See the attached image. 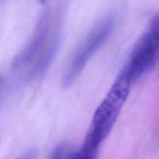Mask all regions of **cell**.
Segmentation results:
<instances>
[{
  "mask_svg": "<svg viewBox=\"0 0 159 159\" xmlns=\"http://www.w3.org/2000/svg\"><path fill=\"white\" fill-rule=\"evenodd\" d=\"M132 83L127 68L124 67L95 111L83 143L99 148L113 129L128 98Z\"/></svg>",
  "mask_w": 159,
  "mask_h": 159,
  "instance_id": "obj_1",
  "label": "cell"
},
{
  "mask_svg": "<svg viewBox=\"0 0 159 159\" xmlns=\"http://www.w3.org/2000/svg\"><path fill=\"white\" fill-rule=\"evenodd\" d=\"M99 149L83 143L81 148L73 154L69 159H97Z\"/></svg>",
  "mask_w": 159,
  "mask_h": 159,
  "instance_id": "obj_6",
  "label": "cell"
},
{
  "mask_svg": "<svg viewBox=\"0 0 159 159\" xmlns=\"http://www.w3.org/2000/svg\"><path fill=\"white\" fill-rule=\"evenodd\" d=\"M158 16L156 15L136 43L128 62L124 66L132 82L142 79L155 68L158 61Z\"/></svg>",
  "mask_w": 159,
  "mask_h": 159,
  "instance_id": "obj_3",
  "label": "cell"
},
{
  "mask_svg": "<svg viewBox=\"0 0 159 159\" xmlns=\"http://www.w3.org/2000/svg\"><path fill=\"white\" fill-rule=\"evenodd\" d=\"M68 150H69V148L67 144H58L53 149L48 159H64L65 155H68Z\"/></svg>",
  "mask_w": 159,
  "mask_h": 159,
  "instance_id": "obj_7",
  "label": "cell"
},
{
  "mask_svg": "<svg viewBox=\"0 0 159 159\" xmlns=\"http://www.w3.org/2000/svg\"><path fill=\"white\" fill-rule=\"evenodd\" d=\"M116 18L108 13L94 25L70 61L63 77V85L67 88L74 83L89 59L105 43L113 33Z\"/></svg>",
  "mask_w": 159,
  "mask_h": 159,
  "instance_id": "obj_2",
  "label": "cell"
},
{
  "mask_svg": "<svg viewBox=\"0 0 159 159\" xmlns=\"http://www.w3.org/2000/svg\"><path fill=\"white\" fill-rule=\"evenodd\" d=\"M61 34L60 28L58 27L54 34L53 31L52 36H51L46 51L33 64L30 70L26 73V77H25L26 82H32L38 79L40 75L46 72L58 51L61 43Z\"/></svg>",
  "mask_w": 159,
  "mask_h": 159,
  "instance_id": "obj_5",
  "label": "cell"
},
{
  "mask_svg": "<svg viewBox=\"0 0 159 159\" xmlns=\"http://www.w3.org/2000/svg\"><path fill=\"white\" fill-rule=\"evenodd\" d=\"M53 31L51 33V10L47 7L42 11L29 42L14 58L12 68L17 70L33 65L47 49Z\"/></svg>",
  "mask_w": 159,
  "mask_h": 159,
  "instance_id": "obj_4",
  "label": "cell"
},
{
  "mask_svg": "<svg viewBox=\"0 0 159 159\" xmlns=\"http://www.w3.org/2000/svg\"><path fill=\"white\" fill-rule=\"evenodd\" d=\"M2 83V77H1V76H0V88H1Z\"/></svg>",
  "mask_w": 159,
  "mask_h": 159,
  "instance_id": "obj_8",
  "label": "cell"
}]
</instances>
